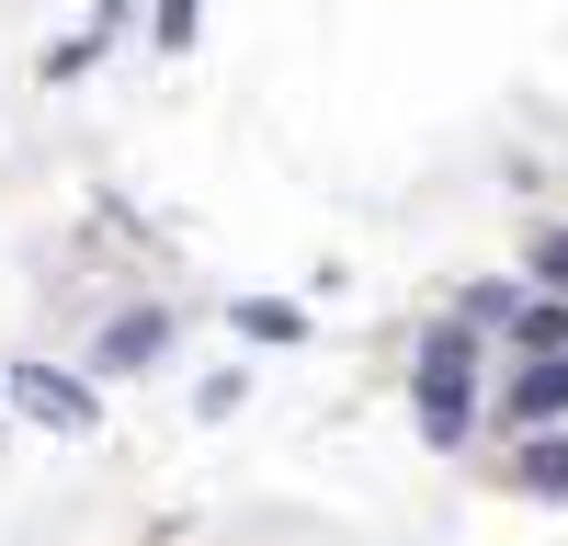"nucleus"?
Returning a JSON list of instances; mask_svg holds the SVG:
<instances>
[{"label": "nucleus", "instance_id": "20e7f679", "mask_svg": "<svg viewBox=\"0 0 568 546\" xmlns=\"http://www.w3.org/2000/svg\"><path fill=\"white\" fill-rule=\"evenodd\" d=\"M500 353H568V296H535V285H511V307H500V331H489Z\"/></svg>", "mask_w": 568, "mask_h": 546}, {"label": "nucleus", "instance_id": "0eeeda50", "mask_svg": "<svg viewBox=\"0 0 568 546\" xmlns=\"http://www.w3.org/2000/svg\"><path fill=\"white\" fill-rule=\"evenodd\" d=\"M240 331H251V342H307V307H284V296H240Z\"/></svg>", "mask_w": 568, "mask_h": 546}, {"label": "nucleus", "instance_id": "7ed1b4c3", "mask_svg": "<svg viewBox=\"0 0 568 546\" xmlns=\"http://www.w3.org/2000/svg\"><path fill=\"white\" fill-rule=\"evenodd\" d=\"M160 364H171V307H125L91 342V376H160Z\"/></svg>", "mask_w": 568, "mask_h": 546}, {"label": "nucleus", "instance_id": "6e6552de", "mask_svg": "<svg viewBox=\"0 0 568 546\" xmlns=\"http://www.w3.org/2000/svg\"><path fill=\"white\" fill-rule=\"evenodd\" d=\"M524 285H535V296H568V228H535V251H524Z\"/></svg>", "mask_w": 568, "mask_h": 546}, {"label": "nucleus", "instance_id": "f03ea898", "mask_svg": "<svg viewBox=\"0 0 568 546\" xmlns=\"http://www.w3.org/2000/svg\"><path fill=\"white\" fill-rule=\"evenodd\" d=\"M489 422H500V433H557V422H568V353H511V364H489Z\"/></svg>", "mask_w": 568, "mask_h": 546}, {"label": "nucleus", "instance_id": "f257e3e1", "mask_svg": "<svg viewBox=\"0 0 568 546\" xmlns=\"http://www.w3.org/2000/svg\"><path fill=\"white\" fill-rule=\"evenodd\" d=\"M478 398H489V342L444 307L433 331L409 342V410H420V444H433V455H455L466 433H478Z\"/></svg>", "mask_w": 568, "mask_h": 546}, {"label": "nucleus", "instance_id": "1a4fd4ad", "mask_svg": "<svg viewBox=\"0 0 568 546\" xmlns=\"http://www.w3.org/2000/svg\"><path fill=\"white\" fill-rule=\"evenodd\" d=\"M160 46H171V58L194 46V0H160Z\"/></svg>", "mask_w": 568, "mask_h": 546}, {"label": "nucleus", "instance_id": "39448f33", "mask_svg": "<svg viewBox=\"0 0 568 546\" xmlns=\"http://www.w3.org/2000/svg\"><path fill=\"white\" fill-rule=\"evenodd\" d=\"M12 398L34 410V422H58V433H91V422H103V398H91L80 376H45V364H23V376H12Z\"/></svg>", "mask_w": 568, "mask_h": 546}, {"label": "nucleus", "instance_id": "423d86ee", "mask_svg": "<svg viewBox=\"0 0 568 546\" xmlns=\"http://www.w3.org/2000/svg\"><path fill=\"white\" fill-rule=\"evenodd\" d=\"M511 489L568 501V422H557V433H511Z\"/></svg>", "mask_w": 568, "mask_h": 546}]
</instances>
